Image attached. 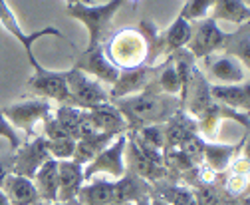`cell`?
<instances>
[{
    "instance_id": "obj_1",
    "label": "cell",
    "mask_w": 250,
    "mask_h": 205,
    "mask_svg": "<svg viewBox=\"0 0 250 205\" xmlns=\"http://www.w3.org/2000/svg\"><path fill=\"white\" fill-rule=\"evenodd\" d=\"M111 104L123 115L125 124H127V132H137L153 124H165L179 110H183L181 100L177 96H165L149 90L113 100Z\"/></svg>"
},
{
    "instance_id": "obj_2",
    "label": "cell",
    "mask_w": 250,
    "mask_h": 205,
    "mask_svg": "<svg viewBox=\"0 0 250 205\" xmlns=\"http://www.w3.org/2000/svg\"><path fill=\"white\" fill-rule=\"evenodd\" d=\"M104 52L119 72L145 66L149 56L147 42L137 28H123L115 32L107 42H104Z\"/></svg>"
},
{
    "instance_id": "obj_3",
    "label": "cell",
    "mask_w": 250,
    "mask_h": 205,
    "mask_svg": "<svg viewBox=\"0 0 250 205\" xmlns=\"http://www.w3.org/2000/svg\"><path fill=\"white\" fill-rule=\"evenodd\" d=\"M125 0H109L105 4H72L66 6L68 16L80 20L89 34V46L96 48L105 42V36L111 28V20L117 14V10L123 6Z\"/></svg>"
},
{
    "instance_id": "obj_4",
    "label": "cell",
    "mask_w": 250,
    "mask_h": 205,
    "mask_svg": "<svg viewBox=\"0 0 250 205\" xmlns=\"http://www.w3.org/2000/svg\"><path fill=\"white\" fill-rule=\"evenodd\" d=\"M68 80V90H70V100L74 108L80 110H93L98 106L109 104V90L96 78L85 76L83 72L70 68L66 72Z\"/></svg>"
},
{
    "instance_id": "obj_5",
    "label": "cell",
    "mask_w": 250,
    "mask_h": 205,
    "mask_svg": "<svg viewBox=\"0 0 250 205\" xmlns=\"http://www.w3.org/2000/svg\"><path fill=\"white\" fill-rule=\"evenodd\" d=\"M0 24H2V28H4V30H6L12 38H16V40L20 42V46H22L24 52H26V58H28L30 66H32L34 70L40 68V62L36 60L34 50H32L34 40L44 38V36H56V38L66 40L72 48H76V44L70 42V40L66 38V34L62 32V30H58V28H54V26H46V28H42V30H36V32H32V34H26V32L22 30V26H20V22H18V18H16V14H14V10L8 6L6 0H0Z\"/></svg>"
},
{
    "instance_id": "obj_6",
    "label": "cell",
    "mask_w": 250,
    "mask_h": 205,
    "mask_svg": "<svg viewBox=\"0 0 250 205\" xmlns=\"http://www.w3.org/2000/svg\"><path fill=\"white\" fill-rule=\"evenodd\" d=\"M125 148H127V136H117L107 148L98 154L87 165H83V180L98 178V175H107L111 180H119L127 171L125 167Z\"/></svg>"
},
{
    "instance_id": "obj_7",
    "label": "cell",
    "mask_w": 250,
    "mask_h": 205,
    "mask_svg": "<svg viewBox=\"0 0 250 205\" xmlns=\"http://www.w3.org/2000/svg\"><path fill=\"white\" fill-rule=\"evenodd\" d=\"M0 112L4 114V118L14 128L24 130L28 137H34L36 124L44 122L48 115H52V106L44 98H28V100H20L16 104H10Z\"/></svg>"
},
{
    "instance_id": "obj_8",
    "label": "cell",
    "mask_w": 250,
    "mask_h": 205,
    "mask_svg": "<svg viewBox=\"0 0 250 205\" xmlns=\"http://www.w3.org/2000/svg\"><path fill=\"white\" fill-rule=\"evenodd\" d=\"M50 159V154H48V145H46V137L40 134V136H34L30 137L28 141H22L18 145V150L12 152V158H10V169L12 173L16 175H22V178H28L32 180L36 171Z\"/></svg>"
},
{
    "instance_id": "obj_9",
    "label": "cell",
    "mask_w": 250,
    "mask_h": 205,
    "mask_svg": "<svg viewBox=\"0 0 250 205\" xmlns=\"http://www.w3.org/2000/svg\"><path fill=\"white\" fill-rule=\"evenodd\" d=\"M26 86L36 98H44L48 102L50 100L60 102V106H72L66 72H52V70H46L44 66H40L28 78Z\"/></svg>"
},
{
    "instance_id": "obj_10",
    "label": "cell",
    "mask_w": 250,
    "mask_h": 205,
    "mask_svg": "<svg viewBox=\"0 0 250 205\" xmlns=\"http://www.w3.org/2000/svg\"><path fill=\"white\" fill-rule=\"evenodd\" d=\"M225 38L227 34L216 26V22L210 18H205L191 24V38L185 48L191 52L195 60H203V58L214 52H221L225 46Z\"/></svg>"
},
{
    "instance_id": "obj_11",
    "label": "cell",
    "mask_w": 250,
    "mask_h": 205,
    "mask_svg": "<svg viewBox=\"0 0 250 205\" xmlns=\"http://www.w3.org/2000/svg\"><path fill=\"white\" fill-rule=\"evenodd\" d=\"M203 74L205 78H210L212 82L221 84H244L248 74L246 66L234 56L229 54H210L203 58Z\"/></svg>"
},
{
    "instance_id": "obj_12",
    "label": "cell",
    "mask_w": 250,
    "mask_h": 205,
    "mask_svg": "<svg viewBox=\"0 0 250 205\" xmlns=\"http://www.w3.org/2000/svg\"><path fill=\"white\" fill-rule=\"evenodd\" d=\"M181 106L183 110L191 115V118L199 120L201 115L212 106V98H210V84L205 78V74L201 72L199 66H195L189 84H187L185 92L181 94Z\"/></svg>"
},
{
    "instance_id": "obj_13",
    "label": "cell",
    "mask_w": 250,
    "mask_h": 205,
    "mask_svg": "<svg viewBox=\"0 0 250 205\" xmlns=\"http://www.w3.org/2000/svg\"><path fill=\"white\" fill-rule=\"evenodd\" d=\"M74 68L107 86H113V82L119 76V70L107 60V56L104 52V44L96 48H85L83 52H80Z\"/></svg>"
},
{
    "instance_id": "obj_14",
    "label": "cell",
    "mask_w": 250,
    "mask_h": 205,
    "mask_svg": "<svg viewBox=\"0 0 250 205\" xmlns=\"http://www.w3.org/2000/svg\"><path fill=\"white\" fill-rule=\"evenodd\" d=\"M157 66V64H155ZM155 66H139L133 70H121L113 86H109V100H119V98H127L133 94H139L147 90L153 76H155Z\"/></svg>"
},
{
    "instance_id": "obj_15",
    "label": "cell",
    "mask_w": 250,
    "mask_h": 205,
    "mask_svg": "<svg viewBox=\"0 0 250 205\" xmlns=\"http://www.w3.org/2000/svg\"><path fill=\"white\" fill-rule=\"evenodd\" d=\"M248 134H244L240 137L238 143H218V141H205V150H203V165L208 167L212 173L221 175L229 169V165L232 163V159L242 152V148L246 145Z\"/></svg>"
},
{
    "instance_id": "obj_16",
    "label": "cell",
    "mask_w": 250,
    "mask_h": 205,
    "mask_svg": "<svg viewBox=\"0 0 250 205\" xmlns=\"http://www.w3.org/2000/svg\"><path fill=\"white\" fill-rule=\"evenodd\" d=\"M125 167H127V171L139 175L141 180H145L149 183L163 182V180H167V175H169L165 165H157V163H153L151 159H147L137 150V145L133 143V139L129 136H127V148H125Z\"/></svg>"
},
{
    "instance_id": "obj_17",
    "label": "cell",
    "mask_w": 250,
    "mask_h": 205,
    "mask_svg": "<svg viewBox=\"0 0 250 205\" xmlns=\"http://www.w3.org/2000/svg\"><path fill=\"white\" fill-rule=\"evenodd\" d=\"M85 112H87V126L91 128V132H102L111 136L127 134V124H125L123 115L117 112V108L111 102Z\"/></svg>"
},
{
    "instance_id": "obj_18",
    "label": "cell",
    "mask_w": 250,
    "mask_h": 205,
    "mask_svg": "<svg viewBox=\"0 0 250 205\" xmlns=\"http://www.w3.org/2000/svg\"><path fill=\"white\" fill-rule=\"evenodd\" d=\"M85 183L83 165L76 159L58 161V201L76 199L80 187Z\"/></svg>"
},
{
    "instance_id": "obj_19",
    "label": "cell",
    "mask_w": 250,
    "mask_h": 205,
    "mask_svg": "<svg viewBox=\"0 0 250 205\" xmlns=\"http://www.w3.org/2000/svg\"><path fill=\"white\" fill-rule=\"evenodd\" d=\"M210 98H212V102L221 104L225 108L248 114V106H250L248 82H244V84H227V86H210Z\"/></svg>"
},
{
    "instance_id": "obj_20",
    "label": "cell",
    "mask_w": 250,
    "mask_h": 205,
    "mask_svg": "<svg viewBox=\"0 0 250 205\" xmlns=\"http://www.w3.org/2000/svg\"><path fill=\"white\" fill-rule=\"evenodd\" d=\"M195 134H197V120L191 118L185 110H179L173 118L165 122V150H177L187 137Z\"/></svg>"
},
{
    "instance_id": "obj_21",
    "label": "cell",
    "mask_w": 250,
    "mask_h": 205,
    "mask_svg": "<svg viewBox=\"0 0 250 205\" xmlns=\"http://www.w3.org/2000/svg\"><path fill=\"white\" fill-rule=\"evenodd\" d=\"M76 199L80 205H109L115 201V182H107L105 178H91L80 187Z\"/></svg>"
},
{
    "instance_id": "obj_22",
    "label": "cell",
    "mask_w": 250,
    "mask_h": 205,
    "mask_svg": "<svg viewBox=\"0 0 250 205\" xmlns=\"http://www.w3.org/2000/svg\"><path fill=\"white\" fill-rule=\"evenodd\" d=\"M2 193L6 195L10 205H30L40 201L34 182L16 173H8V178L2 183Z\"/></svg>"
},
{
    "instance_id": "obj_23",
    "label": "cell",
    "mask_w": 250,
    "mask_h": 205,
    "mask_svg": "<svg viewBox=\"0 0 250 205\" xmlns=\"http://www.w3.org/2000/svg\"><path fill=\"white\" fill-rule=\"evenodd\" d=\"M147 197H151V183L141 180L139 175L125 171L119 180H115V201L137 203Z\"/></svg>"
},
{
    "instance_id": "obj_24",
    "label": "cell",
    "mask_w": 250,
    "mask_h": 205,
    "mask_svg": "<svg viewBox=\"0 0 250 205\" xmlns=\"http://www.w3.org/2000/svg\"><path fill=\"white\" fill-rule=\"evenodd\" d=\"M115 137L117 136L102 134V132H89V134L82 136L80 139H76V150H74L72 159H76L82 165H87L98 154H102Z\"/></svg>"
},
{
    "instance_id": "obj_25",
    "label": "cell",
    "mask_w": 250,
    "mask_h": 205,
    "mask_svg": "<svg viewBox=\"0 0 250 205\" xmlns=\"http://www.w3.org/2000/svg\"><path fill=\"white\" fill-rule=\"evenodd\" d=\"M52 115L72 139H80L82 136L91 132V128L87 126V112L85 110H80L74 106H58V110Z\"/></svg>"
},
{
    "instance_id": "obj_26",
    "label": "cell",
    "mask_w": 250,
    "mask_h": 205,
    "mask_svg": "<svg viewBox=\"0 0 250 205\" xmlns=\"http://www.w3.org/2000/svg\"><path fill=\"white\" fill-rule=\"evenodd\" d=\"M151 197L161 199L167 205H195V195L189 185L169 180L151 183Z\"/></svg>"
},
{
    "instance_id": "obj_27",
    "label": "cell",
    "mask_w": 250,
    "mask_h": 205,
    "mask_svg": "<svg viewBox=\"0 0 250 205\" xmlns=\"http://www.w3.org/2000/svg\"><path fill=\"white\" fill-rule=\"evenodd\" d=\"M34 187L38 191L40 201L46 203H56L58 201V161L56 159H48L32 178Z\"/></svg>"
},
{
    "instance_id": "obj_28",
    "label": "cell",
    "mask_w": 250,
    "mask_h": 205,
    "mask_svg": "<svg viewBox=\"0 0 250 205\" xmlns=\"http://www.w3.org/2000/svg\"><path fill=\"white\" fill-rule=\"evenodd\" d=\"M208 18L214 22L223 20V22H232L240 26L250 20V8L242 0H214Z\"/></svg>"
},
{
    "instance_id": "obj_29",
    "label": "cell",
    "mask_w": 250,
    "mask_h": 205,
    "mask_svg": "<svg viewBox=\"0 0 250 205\" xmlns=\"http://www.w3.org/2000/svg\"><path fill=\"white\" fill-rule=\"evenodd\" d=\"M221 52L238 58V60L248 68V64H250V24L248 22L236 26V30L232 34H227L225 46Z\"/></svg>"
},
{
    "instance_id": "obj_30",
    "label": "cell",
    "mask_w": 250,
    "mask_h": 205,
    "mask_svg": "<svg viewBox=\"0 0 250 205\" xmlns=\"http://www.w3.org/2000/svg\"><path fill=\"white\" fill-rule=\"evenodd\" d=\"M191 38V22L183 20L181 16L175 18V22L167 28L165 32H161V50L165 56H171L173 52L185 48L189 44Z\"/></svg>"
},
{
    "instance_id": "obj_31",
    "label": "cell",
    "mask_w": 250,
    "mask_h": 205,
    "mask_svg": "<svg viewBox=\"0 0 250 205\" xmlns=\"http://www.w3.org/2000/svg\"><path fill=\"white\" fill-rule=\"evenodd\" d=\"M177 150L181 152V156H183L187 161H189L193 167H201V165H203L205 139H203L199 134H195V136H191V137H187Z\"/></svg>"
},
{
    "instance_id": "obj_32",
    "label": "cell",
    "mask_w": 250,
    "mask_h": 205,
    "mask_svg": "<svg viewBox=\"0 0 250 205\" xmlns=\"http://www.w3.org/2000/svg\"><path fill=\"white\" fill-rule=\"evenodd\" d=\"M212 4H214V0H187L179 16L187 22H191V24L199 22V20H205V18H208V14L212 10Z\"/></svg>"
},
{
    "instance_id": "obj_33",
    "label": "cell",
    "mask_w": 250,
    "mask_h": 205,
    "mask_svg": "<svg viewBox=\"0 0 250 205\" xmlns=\"http://www.w3.org/2000/svg\"><path fill=\"white\" fill-rule=\"evenodd\" d=\"M143 143L151 145V148L163 152L165 150V124H153V126H145L137 132H133Z\"/></svg>"
},
{
    "instance_id": "obj_34",
    "label": "cell",
    "mask_w": 250,
    "mask_h": 205,
    "mask_svg": "<svg viewBox=\"0 0 250 205\" xmlns=\"http://www.w3.org/2000/svg\"><path fill=\"white\" fill-rule=\"evenodd\" d=\"M195 195V205H225V197L218 189V185L201 183L197 187H191Z\"/></svg>"
},
{
    "instance_id": "obj_35",
    "label": "cell",
    "mask_w": 250,
    "mask_h": 205,
    "mask_svg": "<svg viewBox=\"0 0 250 205\" xmlns=\"http://www.w3.org/2000/svg\"><path fill=\"white\" fill-rule=\"evenodd\" d=\"M46 145H48L50 158L56 159V161H64V159H72V158H74L76 139H72V137L54 139V141H48V139H46Z\"/></svg>"
},
{
    "instance_id": "obj_36",
    "label": "cell",
    "mask_w": 250,
    "mask_h": 205,
    "mask_svg": "<svg viewBox=\"0 0 250 205\" xmlns=\"http://www.w3.org/2000/svg\"><path fill=\"white\" fill-rule=\"evenodd\" d=\"M0 137H4L8 143H10V152H16L18 145L22 143L20 139V134L16 132V128L4 118V114L0 112Z\"/></svg>"
},
{
    "instance_id": "obj_37",
    "label": "cell",
    "mask_w": 250,
    "mask_h": 205,
    "mask_svg": "<svg viewBox=\"0 0 250 205\" xmlns=\"http://www.w3.org/2000/svg\"><path fill=\"white\" fill-rule=\"evenodd\" d=\"M8 173H12V169H10V159L6 161V159L0 158V189H2V183H4V180L8 178Z\"/></svg>"
},
{
    "instance_id": "obj_38",
    "label": "cell",
    "mask_w": 250,
    "mask_h": 205,
    "mask_svg": "<svg viewBox=\"0 0 250 205\" xmlns=\"http://www.w3.org/2000/svg\"><path fill=\"white\" fill-rule=\"evenodd\" d=\"M66 4L72 6V4H96L93 0H66Z\"/></svg>"
},
{
    "instance_id": "obj_39",
    "label": "cell",
    "mask_w": 250,
    "mask_h": 205,
    "mask_svg": "<svg viewBox=\"0 0 250 205\" xmlns=\"http://www.w3.org/2000/svg\"><path fill=\"white\" fill-rule=\"evenodd\" d=\"M50 205H80V203H78V199H70V201H56Z\"/></svg>"
},
{
    "instance_id": "obj_40",
    "label": "cell",
    "mask_w": 250,
    "mask_h": 205,
    "mask_svg": "<svg viewBox=\"0 0 250 205\" xmlns=\"http://www.w3.org/2000/svg\"><path fill=\"white\" fill-rule=\"evenodd\" d=\"M0 205H10V201L6 199V195L2 193V189H0Z\"/></svg>"
},
{
    "instance_id": "obj_41",
    "label": "cell",
    "mask_w": 250,
    "mask_h": 205,
    "mask_svg": "<svg viewBox=\"0 0 250 205\" xmlns=\"http://www.w3.org/2000/svg\"><path fill=\"white\" fill-rule=\"evenodd\" d=\"M133 205H151V197H147V199H141V201H137V203H133Z\"/></svg>"
},
{
    "instance_id": "obj_42",
    "label": "cell",
    "mask_w": 250,
    "mask_h": 205,
    "mask_svg": "<svg viewBox=\"0 0 250 205\" xmlns=\"http://www.w3.org/2000/svg\"><path fill=\"white\" fill-rule=\"evenodd\" d=\"M151 205H167L165 201H161V199H155V197H151Z\"/></svg>"
},
{
    "instance_id": "obj_43",
    "label": "cell",
    "mask_w": 250,
    "mask_h": 205,
    "mask_svg": "<svg viewBox=\"0 0 250 205\" xmlns=\"http://www.w3.org/2000/svg\"><path fill=\"white\" fill-rule=\"evenodd\" d=\"M109 205H133V203H125V201H111Z\"/></svg>"
},
{
    "instance_id": "obj_44",
    "label": "cell",
    "mask_w": 250,
    "mask_h": 205,
    "mask_svg": "<svg viewBox=\"0 0 250 205\" xmlns=\"http://www.w3.org/2000/svg\"><path fill=\"white\" fill-rule=\"evenodd\" d=\"M30 205H50V203H46V201H36V203H30Z\"/></svg>"
},
{
    "instance_id": "obj_45",
    "label": "cell",
    "mask_w": 250,
    "mask_h": 205,
    "mask_svg": "<svg viewBox=\"0 0 250 205\" xmlns=\"http://www.w3.org/2000/svg\"><path fill=\"white\" fill-rule=\"evenodd\" d=\"M129 2H131V4H137V2H139V0H129Z\"/></svg>"
},
{
    "instance_id": "obj_46",
    "label": "cell",
    "mask_w": 250,
    "mask_h": 205,
    "mask_svg": "<svg viewBox=\"0 0 250 205\" xmlns=\"http://www.w3.org/2000/svg\"><path fill=\"white\" fill-rule=\"evenodd\" d=\"M242 2H246V4H248V2H250V0H242Z\"/></svg>"
}]
</instances>
